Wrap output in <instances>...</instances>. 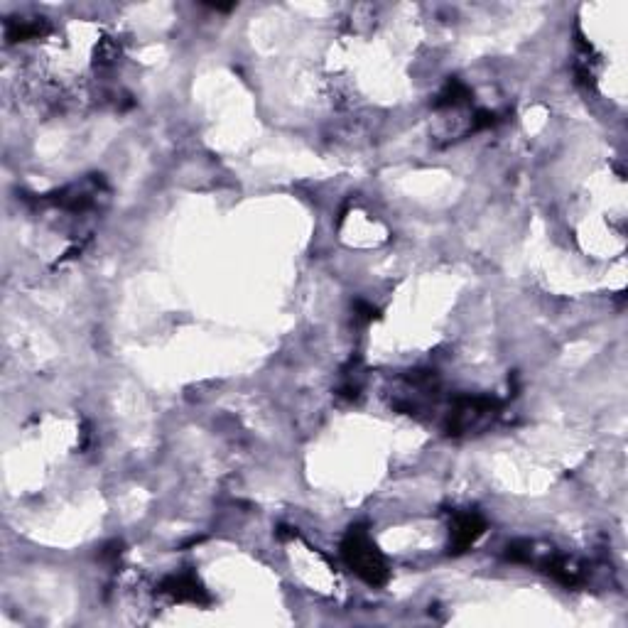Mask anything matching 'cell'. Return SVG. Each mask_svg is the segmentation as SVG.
<instances>
[{
    "mask_svg": "<svg viewBox=\"0 0 628 628\" xmlns=\"http://www.w3.org/2000/svg\"><path fill=\"white\" fill-rule=\"evenodd\" d=\"M341 550H344L346 565H349L361 579H364V582L383 584L388 579L386 560H383L381 552L376 550V545L371 543L366 530H361V528L351 530V533L346 535Z\"/></svg>",
    "mask_w": 628,
    "mask_h": 628,
    "instance_id": "6da1fadb",
    "label": "cell"
},
{
    "mask_svg": "<svg viewBox=\"0 0 628 628\" xmlns=\"http://www.w3.org/2000/svg\"><path fill=\"white\" fill-rule=\"evenodd\" d=\"M481 533H484V521H481L476 513H462V516L454 518L452 540H454V548H457L459 552L471 548V545L479 540Z\"/></svg>",
    "mask_w": 628,
    "mask_h": 628,
    "instance_id": "7a4b0ae2",
    "label": "cell"
}]
</instances>
